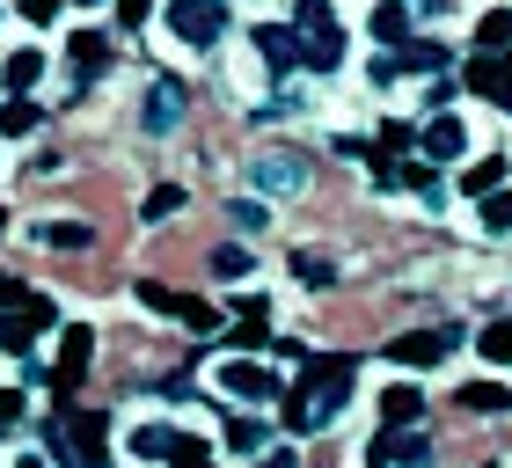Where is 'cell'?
Returning a JSON list of instances; mask_svg holds the SVG:
<instances>
[{
	"mask_svg": "<svg viewBox=\"0 0 512 468\" xmlns=\"http://www.w3.org/2000/svg\"><path fill=\"white\" fill-rule=\"evenodd\" d=\"M403 461H425V439L410 425H381L374 447H366V468H403Z\"/></svg>",
	"mask_w": 512,
	"mask_h": 468,
	"instance_id": "6",
	"label": "cell"
},
{
	"mask_svg": "<svg viewBox=\"0 0 512 468\" xmlns=\"http://www.w3.org/2000/svg\"><path fill=\"white\" fill-rule=\"evenodd\" d=\"M483 234H512V191H491V198H483Z\"/></svg>",
	"mask_w": 512,
	"mask_h": 468,
	"instance_id": "26",
	"label": "cell"
},
{
	"mask_svg": "<svg viewBox=\"0 0 512 468\" xmlns=\"http://www.w3.org/2000/svg\"><path fill=\"white\" fill-rule=\"evenodd\" d=\"M249 176H256L264 198H300V191H308V161H300V154H256Z\"/></svg>",
	"mask_w": 512,
	"mask_h": 468,
	"instance_id": "2",
	"label": "cell"
},
{
	"mask_svg": "<svg viewBox=\"0 0 512 468\" xmlns=\"http://www.w3.org/2000/svg\"><path fill=\"white\" fill-rule=\"evenodd\" d=\"M205 468H213V461H205Z\"/></svg>",
	"mask_w": 512,
	"mask_h": 468,
	"instance_id": "38",
	"label": "cell"
},
{
	"mask_svg": "<svg viewBox=\"0 0 512 468\" xmlns=\"http://www.w3.org/2000/svg\"><path fill=\"white\" fill-rule=\"evenodd\" d=\"M118 22H125V30H139V22H147V0H118Z\"/></svg>",
	"mask_w": 512,
	"mask_h": 468,
	"instance_id": "33",
	"label": "cell"
},
{
	"mask_svg": "<svg viewBox=\"0 0 512 468\" xmlns=\"http://www.w3.org/2000/svg\"><path fill=\"white\" fill-rule=\"evenodd\" d=\"M498 176H505V161H476V169L461 176V191H469V198H491V191H498Z\"/></svg>",
	"mask_w": 512,
	"mask_h": 468,
	"instance_id": "25",
	"label": "cell"
},
{
	"mask_svg": "<svg viewBox=\"0 0 512 468\" xmlns=\"http://www.w3.org/2000/svg\"><path fill=\"white\" fill-rule=\"evenodd\" d=\"M139 308L147 315H176V322H191V330H213V308L191 293H169V286H139Z\"/></svg>",
	"mask_w": 512,
	"mask_h": 468,
	"instance_id": "5",
	"label": "cell"
},
{
	"mask_svg": "<svg viewBox=\"0 0 512 468\" xmlns=\"http://www.w3.org/2000/svg\"><path fill=\"white\" fill-rule=\"evenodd\" d=\"M454 403L469 410V417H505V410H512V388H498V381H469V388H454Z\"/></svg>",
	"mask_w": 512,
	"mask_h": 468,
	"instance_id": "14",
	"label": "cell"
},
{
	"mask_svg": "<svg viewBox=\"0 0 512 468\" xmlns=\"http://www.w3.org/2000/svg\"><path fill=\"white\" fill-rule=\"evenodd\" d=\"M169 30H176L183 44H220L227 0H169Z\"/></svg>",
	"mask_w": 512,
	"mask_h": 468,
	"instance_id": "1",
	"label": "cell"
},
{
	"mask_svg": "<svg viewBox=\"0 0 512 468\" xmlns=\"http://www.w3.org/2000/svg\"><path fill=\"white\" fill-rule=\"evenodd\" d=\"M125 447H132V461H169V447H176V432H169V425H139V432L125 439Z\"/></svg>",
	"mask_w": 512,
	"mask_h": 468,
	"instance_id": "18",
	"label": "cell"
},
{
	"mask_svg": "<svg viewBox=\"0 0 512 468\" xmlns=\"http://www.w3.org/2000/svg\"><path fill=\"white\" fill-rule=\"evenodd\" d=\"M293 271H300V286H337V264H330V256H293Z\"/></svg>",
	"mask_w": 512,
	"mask_h": 468,
	"instance_id": "28",
	"label": "cell"
},
{
	"mask_svg": "<svg viewBox=\"0 0 512 468\" xmlns=\"http://www.w3.org/2000/svg\"><path fill=\"white\" fill-rule=\"evenodd\" d=\"M66 59H74V81H96L103 66H110V44H103L96 30H81L74 44H66Z\"/></svg>",
	"mask_w": 512,
	"mask_h": 468,
	"instance_id": "16",
	"label": "cell"
},
{
	"mask_svg": "<svg viewBox=\"0 0 512 468\" xmlns=\"http://www.w3.org/2000/svg\"><path fill=\"white\" fill-rule=\"evenodd\" d=\"M15 8H22V22H52L66 0H15Z\"/></svg>",
	"mask_w": 512,
	"mask_h": 468,
	"instance_id": "32",
	"label": "cell"
},
{
	"mask_svg": "<svg viewBox=\"0 0 512 468\" xmlns=\"http://www.w3.org/2000/svg\"><path fill=\"white\" fill-rule=\"evenodd\" d=\"M0 132H8V139L37 132V103H30V96H8V103H0Z\"/></svg>",
	"mask_w": 512,
	"mask_h": 468,
	"instance_id": "22",
	"label": "cell"
},
{
	"mask_svg": "<svg viewBox=\"0 0 512 468\" xmlns=\"http://www.w3.org/2000/svg\"><path fill=\"white\" fill-rule=\"evenodd\" d=\"M227 439H235V447H242V454H256V447H264V425H256V417H242V425H235V432H227Z\"/></svg>",
	"mask_w": 512,
	"mask_h": 468,
	"instance_id": "31",
	"label": "cell"
},
{
	"mask_svg": "<svg viewBox=\"0 0 512 468\" xmlns=\"http://www.w3.org/2000/svg\"><path fill=\"white\" fill-rule=\"evenodd\" d=\"M425 154L432 161H461L469 154V125H461V117H432L425 125Z\"/></svg>",
	"mask_w": 512,
	"mask_h": 468,
	"instance_id": "13",
	"label": "cell"
},
{
	"mask_svg": "<svg viewBox=\"0 0 512 468\" xmlns=\"http://www.w3.org/2000/svg\"><path fill=\"white\" fill-rule=\"evenodd\" d=\"M425 417V395H417L410 381H388V395H381V425H417Z\"/></svg>",
	"mask_w": 512,
	"mask_h": 468,
	"instance_id": "15",
	"label": "cell"
},
{
	"mask_svg": "<svg viewBox=\"0 0 512 468\" xmlns=\"http://www.w3.org/2000/svg\"><path fill=\"white\" fill-rule=\"evenodd\" d=\"M30 337H37L30 315H0V351H30Z\"/></svg>",
	"mask_w": 512,
	"mask_h": 468,
	"instance_id": "27",
	"label": "cell"
},
{
	"mask_svg": "<svg viewBox=\"0 0 512 468\" xmlns=\"http://www.w3.org/2000/svg\"><path fill=\"white\" fill-rule=\"evenodd\" d=\"M476 351H483L491 366H512V322H491V330L476 337Z\"/></svg>",
	"mask_w": 512,
	"mask_h": 468,
	"instance_id": "23",
	"label": "cell"
},
{
	"mask_svg": "<svg viewBox=\"0 0 512 468\" xmlns=\"http://www.w3.org/2000/svg\"><path fill=\"white\" fill-rule=\"evenodd\" d=\"M293 30L308 44H344V22H337L330 0H293Z\"/></svg>",
	"mask_w": 512,
	"mask_h": 468,
	"instance_id": "10",
	"label": "cell"
},
{
	"mask_svg": "<svg viewBox=\"0 0 512 468\" xmlns=\"http://www.w3.org/2000/svg\"><path fill=\"white\" fill-rule=\"evenodd\" d=\"M469 88L512 110V52H483V59H469Z\"/></svg>",
	"mask_w": 512,
	"mask_h": 468,
	"instance_id": "8",
	"label": "cell"
},
{
	"mask_svg": "<svg viewBox=\"0 0 512 468\" xmlns=\"http://www.w3.org/2000/svg\"><path fill=\"white\" fill-rule=\"evenodd\" d=\"M213 271H220V278H249V249H235V242L213 249Z\"/></svg>",
	"mask_w": 512,
	"mask_h": 468,
	"instance_id": "29",
	"label": "cell"
},
{
	"mask_svg": "<svg viewBox=\"0 0 512 468\" xmlns=\"http://www.w3.org/2000/svg\"><path fill=\"white\" fill-rule=\"evenodd\" d=\"M8 468H44V454H15V461H8Z\"/></svg>",
	"mask_w": 512,
	"mask_h": 468,
	"instance_id": "35",
	"label": "cell"
},
{
	"mask_svg": "<svg viewBox=\"0 0 512 468\" xmlns=\"http://www.w3.org/2000/svg\"><path fill=\"white\" fill-rule=\"evenodd\" d=\"M66 439H74V461H81V468H103V454H110L103 410H74V417H66Z\"/></svg>",
	"mask_w": 512,
	"mask_h": 468,
	"instance_id": "4",
	"label": "cell"
},
{
	"mask_svg": "<svg viewBox=\"0 0 512 468\" xmlns=\"http://www.w3.org/2000/svg\"><path fill=\"white\" fill-rule=\"evenodd\" d=\"M37 74H44V59H37V52H8V59H0V81H8V96H30Z\"/></svg>",
	"mask_w": 512,
	"mask_h": 468,
	"instance_id": "17",
	"label": "cell"
},
{
	"mask_svg": "<svg viewBox=\"0 0 512 468\" xmlns=\"http://www.w3.org/2000/svg\"><path fill=\"white\" fill-rule=\"evenodd\" d=\"M403 30H410V8H403V0H381V8H374V37L395 52V44H403Z\"/></svg>",
	"mask_w": 512,
	"mask_h": 468,
	"instance_id": "19",
	"label": "cell"
},
{
	"mask_svg": "<svg viewBox=\"0 0 512 468\" xmlns=\"http://www.w3.org/2000/svg\"><path fill=\"white\" fill-rule=\"evenodd\" d=\"M256 52H264L278 74H293V66H308V37H300V30H278V22H264V30H256Z\"/></svg>",
	"mask_w": 512,
	"mask_h": 468,
	"instance_id": "9",
	"label": "cell"
},
{
	"mask_svg": "<svg viewBox=\"0 0 512 468\" xmlns=\"http://www.w3.org/2000/svg\"><path fill=\"white\" fill-rule=\"evenodd\" d=\"M476 44H483V52H512V8H491V15H483V22H476Z\"/></svg>",
	"mask_w": 512,
	"mask_h": 468,
	"instance_id": "20",
	"label": "cell"
},
{
	"mask_svg": "<svg viewBox=\"0 0 512 468\" xmlns=\"http://www.w3.org/2000/svg\"><path fill=\"white\" fill-rule=\"evenodd\" d=\"M183 125V81H154L147 88V132H176Z\"/></svg>",
	"mask_w": 512,
	"mask_h": 468,
	"instance_id": "12",
	"label": "cell"
},
{
	"mask_svg": "<svg viewBox=\"0 0 512 468\" xmlns=\"http://www.w3.org/2000/svg\"><path fill=\"white\" fill-rule=\"evenodd\" d=\"M220 388L242 395V403H271V395H278V373H264L256 359H227V366H220Z\"/></svg>",
	"mask_w": 512,
	"mask_h": 468,
	"instance_id": "7",
	"label": "cell"
},
{
	"mask_svg": "<svg viewBox=\"0 0 512 468\" xmlns=\"http://www.w3.org/2000/svg\"><path fill=\"white\" fill-rule=\"evenodd\" d=\"M74 8H96V0H74Z\"/></svg>",
	"mask_w": 512,
	"mask_h": 468,
	"instance_id": "36",
	"label": "cell"
},
{
	"mask_svg": "<svg viewBox=\"0 0 512 468\" xmlns=\"http://www.w3.org/2000/svg\"><path fill=\"white\" fill-rule=\"evenodd\" d=\"M439 59H447L439 44H395V66H410V74H432Z\"/></svg>",
	"mask_w": 512,
	"mask_h": 468,
	"instance_id": "24",
	"label": "cell"
},
{
	"mask_svg": "<svg viewBox=\"0 0 512 468\" xmlns=\"http://www.w3.org/2000/svg\"><path fill=\"white\" fill-rule=\"evenodd\" d=\"M37 242H52V249H88V220H44Z\"/></svg>",
	"mask_w": 512,
	"mask_h": 468,
	"instance_id": "21",
	"label": "cell"
},
{
	"mask_svg": "<svg viewBox=\"0 0 512 468\" xmlns=\"http://www.w3.org/2000/svg\"><path fill=\"white\" fill-rule=\"evenodd\" d=\"M256 468H300V454H293V447H271V454L256 461Z\"/></svg>",
	"mask_w": 512,
	"mask_h": 468,
	"instance_id": "34",
	"label": "cell"
},
{
	"mask_svg": "<svg viewBox=\"0 0 512 468\" xmlns=\"http://www.w3.org/2000/svg\"><path fill=\"white\" fill-rule=\"evenodd\" d=\"M454 351V330H403L388 344V366H403V373H425V366H439Z\"/></svg>",
	"mask_w": 512,
	"mask_h": 468,
	"instance_id": "3",
	"label": "cell"
},
{
	"mask_svg": "<svg viewBox=\"0 0 512 468\" xmlns=\"http://www.w3.org/2000/svg\"><path fill=\"white\" fill-rule=\"evenodd\" d=\"M88 351H96V330H88V322H66V337H59V388H74V381H81Z\"/></svg>",
	"mask_w": 512,
	"mask_h": 468,
	"instance_id": "11",
	"label": "cell"
},
{
	"mask_svg": "<svg viewBox=\"0 0 512 468\" xmlns=\"http://www.w3.org/2000/svg\"><path fill=\"white\" fill-rule=\"evenodd\" d=\"M0 227H8V213H0Z\"/></svg>",
	"mask_w": 512,
	"mask_h": 468,
	"instance_id": "37",
	"label": "cell"
},
{
	"mask_svg": "<svg viewBox=\"0 0 512 468\" xmlns=\"http://www.w3.org/2000/svg\"><path fill=\"white\" fill-rule=\"evenodd\" d=\"M169 213H183V191L169 183V191H147V220H169Z\"/></svg>",
	"mask_w": 512,
	"mask_h": 468,
	"instance_id": "30",
	"label": "cell"
}]
</instances>
